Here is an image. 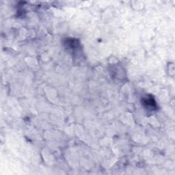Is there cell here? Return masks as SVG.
Masks as SVG:
<instances>
[{
  "instance_id": "obj_1",
  "label": "cell",
  "mask_w": 175,
  "mask_h": 175,
  "mask_svg": "<svg viewBox=\"0 0 175 175\" xmlns=\"http://www.w3.org/2000/svg\"><path fill=\"white\" fill-rule=\"evenodd\" d=\"M144 105H146L147 108H154V107L156 108V103H155L153 98H145L144 99Z\"/></svg>"
}]
</instances>
